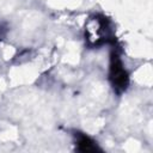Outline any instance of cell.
<instances>
[{"instance_id": "obj_1", "label": "cell", "mask_w": 153, "mask_h": 153, "mask_svg": "<svg viewBox=\"0 0 153 153\" xmlns=\"http://www.w3.org/2000/svg\"><path fill=\"white\" fill-rule=\"evenodd\" d=\"M109 79H110L114 91L118 94L124 92L129 85V75L122 63L120 55L116 51H112L110 56Z\"/></svg>"}, {"instance_id": "obj_2", "label": "cell", "mask_w": 153, "mask_h": 153, "mask_svg": "<svg viewBox=\"0 0 153 153\" xmlns=\"http://www.w3.org/2000/svg\"><path fill=\"white\" fill-rule=\"evenodd\" d=\"M108 37V23L105 18L94 17L86 25V38L90 45H99Z\"/></svg>"}, {"instance_id": "obj_3", "label": "cell", "mask_w": 153, "mask_h": 153, "mask_svg": "<svg viewBox=\"0 0 153 153\" xmlns=\"http://www.w3.org/2000/svg\"><path fill=\"white\" fill-rule=\"evenodd\" d=\"M75 145H76V149L79 152H84V153H90V152H98L102 151L98 145L86 134L82 133H75Z\"/></svg>"}]
</instances>
